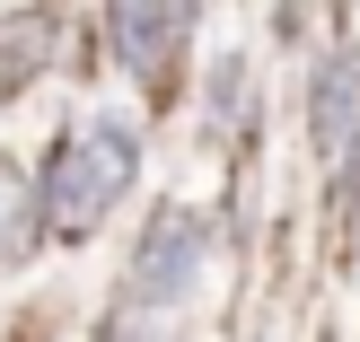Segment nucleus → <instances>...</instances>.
Masks as SVG:
<instances>
[{
	"label": "nucleus",
	"instance_id": "1",
	"mask_svg": "<svg viewBox=\"0 0 360 342\" xmlns=\"http://www.w3.org/2000/svg\"><path fill=\"white\" fill-rule=\"evenodd\" d=\"M141 185V132L132 114H79L35 167V220L53 246H79L115 220V202Z\"/></svg>",
	"mask_w": 360,
	"mask_h": 342
},
{
	"label": "nucleus",
	"instance_id": "5",
	"mask_svg": "<svg viewBox=\"0 0 360 342\" xmlns=\"http://www.w3.org/2000/svg\"><path fill=\"white\" fill-rule=\"evenodd\" d=\"M53 53H62V9H53V0L0 9V97H27L53 70Z\"/></svg>",
	"mask_w": 360,
	"mask_h": 342
},
{
	"label": "nucleus",
	"instance_id": "3",
	"mask_svg": "<svg viewBox=\"0 0 360 342\" xmlns=\"http://www.w3.org/2000/svg\"><path fill=\"white\" fill-rule=\"evenodd\" d=\"M193 18H202V0H105V44L141 88H167V70L193 44Z\"/></svg>",
	"mask_w": 360,
	"mask_h": 342
},
{
	"label": "nucleus",
	"instance_id": "2",
	"mask_svg": "<svg viewBox=\"0 0 360 342\" xmlns=\"http://www.w3.org/2000/svg\"><path fill=\"white\" fill-rule=\"evenodd\" d=\"M202 272H211V220H202L193 202H158L150 220H141V237H132L123 298H132V308L176 316L193 290H202Z\"/></svg>",
	"mask_w": 360,
	"mask_h": 342
},
{
	"label": "nucleus",
	"instance_id": "7",
	"mask_svg": "<svg viewBox=\"0 0 360 342\" xmlns=\"http://www.w3.org/2000/svg\"><path fill=\"white\" fill-rule=\"evenodd\" d=\"M97 342H176V325L158 308H132V298H115V316L97 325Z\"/></svg>",
	"mask_w": 360,
	"mask_h": 342
},
{
	"label": "nucleus",
	"instance_id": "4",
	"mask_svg": "<svg viewBox=\"0 0 360 342\" xmlns=\"http://www.w3.org/2000/svg\"><path fill=\"white\" fill-rule=\"evenodd\" d=\"M308 140L326 158H343L360 140V44H334L326 62L308 70Z\"/></svg>",
	"mask_w": 360,
	"mask_h": 342
},
{
	"label": "nucleus",
	"instance_id": "6",
	"mask_svg": "<svg viewBox=\"0 0 360 342\" xmlns=\"http://www.w3.org/2000/svg\"><path fill=\"white\" fill-rule=\"evenodd\" d=\"M238 114H246V53H220L211 79H202V123L211 132H238Z\"/></svg>",
	"mask_w": 360,
	"mask_h": 342
}]
</instances>
